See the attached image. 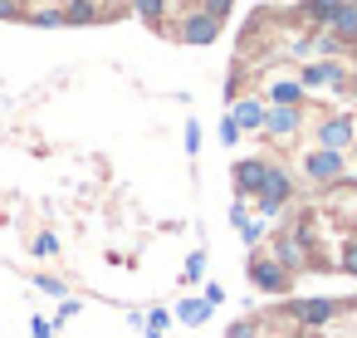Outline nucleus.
Here are the masks:
<instances>
[{"instance_id":"1","label":"nucleus","mask_w":357,"mask_h":338,"mask_svg":"<svg viewBox=\"0 0 357 338\" xmlns=\"http://www.w3.org/2000/svg\"><path fill=\"white\" fill-rule=\"evenodd\" d=\"M245 270H250V284H255V289H264V294H289V284H294V274H289L269 250L250 255V265H245Z\"/></svg>"},{"instance_id":"2","label":"nucleus","mask_w":357,"mask_h":338,"mask_svg":"<svg viewBox=\"0 0 357 338\" xmlns=\"http://www.w3.org/2000/svg\"><path fill=\"white\" fill-rule=\"evenodd\" d=\"M289 196H294V177H289L284 167H269V182H264V191L255 196V206H259L264 216H279V211L289 206Z\"/></svg>"},{"instance_id":"3","label":"nucleus","mask_w":357,"mask_h":338,"mask_svg":"<svg viewBox=\"0 0 357 338\" xmlns=\"http://www.w3.org/2000/svg\"><path fill=\"white\" fill-rule=\"evenodd\" d=\"M269 167H274V162H264V157H245V162H235V191H240V196H259L264 182H269Z\"/></svg>"},{"instance_id":"4","label":"nucleus","mask_w":357,"mask_h":338,"mask_svg":"<svg viewBox=\"0 0 357 338\" xmlns=\"http://www.w3.org/2000/svg\"><path fill=\"white\" fill-rule=\"evenodd\" d=\"M303 172H308V182H337V177H342V152L318 147V152L303 157Z\"/></svg>"},{"instance_id":"5","label":"nucleus","mask_w":357,"mask_h":338,"mask_svg":"<svg viewBox=\"0 0 357 338\" xmlns=\"http://www.w3.org/2000/svg\"><path fill=\"white\" fill-rule=\"evenodd\" d=\"M230 123H235L240 133H245V128H250V133H259V128H264V103H259V98H235Z\"/></svg>"},{"instance_id":"6","label":"nucleus","mask_w":357,"mask_h":338,"mask_svg":"<svg viewBox=\"0 0 357 338\" xmlns=\"http://www.w3.org/2000/svg\"><path fill=\"white\" fill-rule=\"evenodd\" d=\"M352 142V123L347 118H328L323 128H318V147H328V152H342Z\"/></svg>"},{"instance_id":"7","label":"nucleus","mask_w":357,"mask_h":338,"mask_svg":"<svg viewBox=\"0 0 357 338\" xmlns=\"http://www.w3.org/2000/svg\"><path fill=\"white\" fill-rule=\"evenodd\" d=\"M64 10V25H98L103 20V10L93 6V0H69V6H59Z\"/></svg>"},{"instance_id":"8","label":"nucleus","mask_w":357,"mask_h":338,"mask_svg":"<svg viewBox=\"0 0 357 338\" xmlns=\"http://www.w3.org/2000/svg\"><path fill=\"white\" fill-rule=\"evenodd\" d=\"M132 10H137L147 25H157V30L167 25V0H132Z\"/></svg>"},{"instance_id":"9","label":"nucleus","mask_w":357,"mask_h":338,"mask_svg":"<svg viewBox=\"0 0 357 338\" xmlns=\"http://www.w3.org/2000/svg\"><path fill=\"white\" fill-rule=\"evenodd\" d=\"M25 20H30L35 30H59V25H64V10H50V6H40V10H25Z\"/></svg>"},{"instance_id":"10","label":"nucleus","mask_w":357,"mask_h":338,"mask_svg":"<svg viewBox=\"0 0 357 338\" xmlns=\"http://www.w3.org/2000/svg\"><path fill=\"white\" fill-rule=\"evenodd\" d=\"M206 314H211L206 299H181V304H176V318H181V323H201Z\"/></svg>"},{"instance_id":"11","label":"nucleus","mask_w":357,"mask_h":338,"mask_svg":"<svg viewBox=\"0 0 357 338\" xmlns=\"http://www.w3.org/2000/svg\"><path fill=\"white\" fill-rule=\"evenodd\" d=\"M54 250H59V240H54L50 230H45V235H35V255H54Z\"/></svg>"},{"instance_id":"12","label":"nucleus","mask_w":357,"mask_h":338,"mask_svg":"<svg viewBox=\"0 0 357 338\" xmlns=\"http://www.w3.org/2000/svg\"><path fill=\"white\" fill-rule=\"evenodd\" d=\"M0 20H25V10L15 6V0H0Z\"/></svg>"},{"instance_id":"13","label":"nucleus","mask_w":357,"mask_h":338,"mask_svg":"<svg viewBox=\"0 0 357 338\" xmlns=\"http://www.w3.org/2000/svg\"><path fill=\"white\" fill-rule=\"evenodd\" d=\"M201 270H206V255H191L186 260V279H201Z\"/></svg>"},{"instance_id":"14","label":"nucleus","mask_w":357,"mask_h":338,"mask_svg":"<svg viewBox=\"0 0 357 338\" xmlns=\"http://www.w3.org/2000/svg\"><path fill=\"white\" fill-rule=\"evenodd\" d=\"M35 284H40V289H45V294H64V284H59V279H54V274H40V279H35Z\"/></svg>"},{"instance_id":"15","label":"nucleus","mask_w":357,"mask_h":338,"mask_svg":"<svg viewBox=\"0 0 357 338\" xmlns=\"http://www.w3.org/2000/svg\"><path fill=\"white\" fill-rule=\"evenodd\" d=\"M147 328H152V338L167 328V309H152V318H147Z\"/></svg>"},{"instance_id":"16","label":"nucleus","mask_w":357,"mask_h":338,"mask_svg":"<svg viewBox=\"0 0 357 338\" xmlns=\"http://www.w3.org/2000/svg\"><path fill=\"white\" fill-rule=\"evenodd\" d=\"M220 138H225V142H240V128H235V123L225 118V123H220Z\"/></svg>"},{"instance_id":"17","label":"nucleus","mask_w":357,"mask_h":338,"mask_svg":"<svg viewBox=\"0 0 357 338\" xmlns=\"http://www.w3.org/2000/svg\"><path fill=\"white\" fill-rule=\"evenodd\" d=\"M74 314H79V299H64V304H59V323H64V318H74Z\"/></svg>"},{"instance_id":"18","label":"nucleus","mask_w":357,"mask_h":338,"mask_svg":"<svg viewBox=\"0 0 357 338\" xmlns=\"http://www.w3.org/2000/svg\"><path fill=\"white\" fill-rule=\"evenodd\" d=\"M352 152H357V138H352Z\"/></svg>"}]
</instances>
